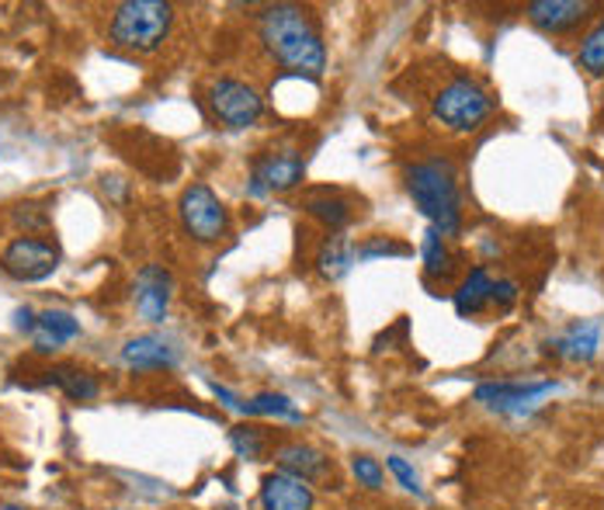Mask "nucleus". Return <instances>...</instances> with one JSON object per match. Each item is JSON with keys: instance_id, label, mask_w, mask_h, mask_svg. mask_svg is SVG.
<instances>
[{"instance_id": "nucleus-1", "label": "nucleus", "mask_w": 604, "mask_h": 510, "mask_svg": "<svg viewBox=\"0 0 604 510\" xmlns=\"http://www.w3.org/2000/svg\"><path fill=\"white\" fill-rule=\"evenodd\" d=\"M261 43L285 70L299 76H317L327 67V49L313 17L296 4H275L261 14Z\"/></svg>"}, {"instance_id": "nucleus-2", "label": "nucleus", "mask_w": 604, "mask_h": 510, "mask_svg": "<svg viewBox=\"0 0 604 510\" xmlns=\"http://www.w3.org/2000/svg\"><path fill=\"white\" fill-rule=\"evenodd\" d=\"M406 191H411L414 205L431 220V229L441 237H452L462 226V199L455 167L448 161H424L406 170Z\"/></svg>"}, {"instance_id": "nucleus-3", "label": "nucleus", "mask_w": 604, "mask_h": 510, "mask_svg": "<svg viewBox=\"0 0 604 510\" xmlns=\"http://www.w3.org/2000/svg\"><path fill=\"white\" fill-rule=\"evenodd\" d=\"M174 25V8L164 0H126L115 8L108 35L119 49L129 52H153L161 49Z\"/></svg>"}, {"instance_id": "nucleus-4", "label": "nucleus", "mask_w": 604, "mask_h": 510, "mask_svg": "<svg viewBox=\"0 0 604 510\" xmlns=\"http://www.w3.org/2000/svg\"><path fill=\"white\" fill-rule=\"evenodd\" d=\"M490 111H494V97L476 81H470V76H459V81L441 87V94L435 97V119L452 132L479 129L490 119Z\"/></svg>"}, {"instance_id": "nucleus-5", "label": "nucleus", "mask_w": 604, "mask_h": 510, "mask_svg": "<svg viewBox=\"0 0 604 510\" xmlns=\"http://www.w3.org/2000/svg\"><path fill=\"white\" fill-rule=\"evenodd\" d=\"M178 215H181L185 233L199 244H216V240L226 237V229H229V212L220 202V194L212 191L209 185L185 188L181 202H178Z\"/></svg>"}, {"instance_id": "nucleus-6", "label": "nucleus", "mask_w": 604, "mask_h": 510, "mask_svg": "<svg viewBox=\"0 0 604 510\" xmlns=\"http://www.w3.org/2000/svg\"><path fill=\"white\" fill-rule=\"evenodd\" d=\"M0 268L14 282H43L60 268V247L43 237H17L0 253Z\"/></svg>"}, {"instance_id": "nucleus-7", "label": "nucleus", "mask_w": 604, "mask_h": 510, "mask_svg": "<svg viewBox=\"0 0 604 510\" xmlns=\"http://www.w3.org/2000/svg\"><path fill=\"white\" fill-rule=\"evenodd\" d=\"M209 105H212V115H216L226 129L254 126L264 111L261 94L244 81H233V76H223V81L209 87Z\"/></svg>"}, {"instance_id": "nucleus-8", "label": "nucleus", "mask_w": 604, "mask_h": 510, "mask_svg": "<svg viewBox=\"0 0 604 510\" xmlns=\"http://www.w3.org/2000/svg\"><path fill=\"white\" fill-rule=\"evenodd\" d=\"M303 161L292 150H279V153H264L254 164V174H250V194L254 199H264L271 191H292L303 181Z\"/></svg>"}, {"instance_id": "nucleus-9", "label": "nucleus", "mask_w": 604, "mask_h": 510, "mask_svg": "<svg viewBox=\"0 0 604 510\" xmlns=\"http://www.w3.org/2000/svg\"><path fill=\"white\" fill-rule=\"evenodd\" d=\"M553 389L556 382H483L476 386V403L494 406L500 414H529L535 400Z\"/></svg>"}, {"instance_id": "nucleus-10", "label": "nucleus", "mask_w": 604, "mask_h": 510, "mask_svg": "<svg viewBox=\"0 0 604 510\" xmlns=\"http://www.w3.org/2000/svg\"><path fill=\"white\" fill-rule=\"evenodd\" d=\"M317 497H313V486L306 479H296L288 473H271L261 483V507L264 510H313Z\"/></svg>"}, {"instance_id": "nucleus-11", "label": "nucleus", "mask_w": 604, "mask_h": 510, "mask_svg": "<svg viewBox=\"0 0 604 510\" xmlns=\"http://www.w3.org/2000/svg\"><path fill=\"white\" fill-rule=\"evenodd\" d=\"M170 306V274L161 264H146L135 274V309L150 323H164Z\"/></svg>"}, {"instance_id": "nucleus-12", "label": "nucleus", "mask_w": 604, "mask_h": 510, "mask_svg": "<svg viewBox=\"0 0 604 510\" xmlns=\"http://www.w3.org/2000/svg\"><path fill=\"white\" fill-rule=\"evenodd\" d=\"M178 347L170 341L157 337V333H140V337L126 341L122 361L135 371H157V368H174L178 365Z\"/></svg>"}, {"instance_id": "nucleus-13", "label": "nucleus", "mask_w": 604, "mask_h": 510, "mask_svg": "<svg viewBox=\"0 0 604 510\" xmlns=\"http://www.w3.org/2000/svg\"><path fill=\"white\" fill-rule=\"evenodd\" d=\"M591 8L594 4H588V0H535V4H529V17L535 28L559 35L577 28L591 14Z\"/></svg>"}, {"instance_id": "nucleus-14", "label": "nucleus", "mask_w": 604, "mask_h": 510, "mask_svg": "<svg viewBox=\"0 0 604 510\" xmlns=\"http://www.w3.org/2000/svg\"><path fill=\"white\" fill-rule=\"evenodd\" d=\"M275 462L282 473L296 476V479H306V483H317L327 476L330 469V459L323 451H317L313 444H303V441H288V444H279L275 448Z\"/></svg>"}, {"instance_id": "nucleus-15", "label": "nucleus", "mask_w": 604, "mask_h": 510, "mask_svg": "<svg viewBox=\"0 0 604 510\" xmlns=\"http://www.w3.org/2000/svg\"><path fill=\"white\" fill-rule=\"evenodd\" d=\"M601 347V323L597 320H583V323H573L562 337H556L549 344L553 355L567 358V361H591Z\"/></svg>"}, {"instance_id": "nucleus-16", "label": "nucleus", "mask_w": 604, "mask_h": 510, "mask_svg": "<svg viewBox=\"0 0 604 510\" xmlns=\"http://www.w3.org/2000/svg\"><path fill=\"white\" fill-rule=\"evenodd\" d=\"M76 333H81V320H73L63 309H49L38 317V323L32 330V344H35L38 355H49V351H56L60 344L73 341Z\"/></svg>"}, {"instance_id": "nucleus-17", "label": "nucleus", "mask_w": 604, "mask_h": 510, "mask_svg": "<svg viewBox=\"0 0 604 510\" xmlns=\"http://www.w3.org/2000/svg\"><path fill=\"white\" fill-rule=\"evenodd\" d=\"M46 382L56 386L63 392V396H70L73 403H91L97 400V392H102V382H97L91 371L76 368V365H56L46 371Z\"/></svg>"}, {"instance_id": "nucleus-18", "label": "nucleus", "mask_w": 604, "mask_h": 510, "mask_svg": "<svg viewBox=\"0 0 604 510\" xmlns=\"http://www.w3.org/2000/svg\"><path fill=\"white\" fill-rule=\"evenodd\" d=\"M490 292H494V282H490V271L486 268H473L470 278H465L455 292V309L459 317H476V312L486 309L490 303Z\"/></svg>"}, {"instance_id": "nucleus-19", "label": "nucleus", "mask_w": 604, "mask_h": 510, "mask_svg": "<svg viewBox=\"0 0 604 510\" xmlns=\"http://www.w3.org/2000/svg\"><path fill=\"white\" fill-rule=\"evenodd\" d=\"M306 212L313 215V220H320L327 229H334V233L351 223V205L344 199H337V194H309Z\"/></svg>"}, {"instance_id": "nucleus-20", "label": "nucleus", "mask_w": 604, "mask_h": 510, "mask_svg": "<svg viewBox=\"0 0 604 510\" xmlns=\"http://www.w3.org/2000/svg\"><path fill=\"white\" fill-rule=\"evenodd\" d=\"M244 414H250V417H279V420L303 424V414L296 410V403H292L288 396H282V392H261V396L247 400Z\"/></svg>"}, {"instance_id": "nucleus-21", "label": "nucleus", "mask_w": 604, "mask_h": 510, "mask_svg": "<svg viewBox=\"0 0 604 510\" xmlns=\"http://www.w3.org/2000/svg\"><path fill=\"white\" fill-rule=\"evenodd\" d=\"M317 268L323 278H341V274L351 268V247L344 237H327L323 247L317 250Z\"/></svg>"}, {"instance_id": "nucleus-22", "label": "nucleus", "mask_w": 604, "mask_h": 510, "mask_svg": "<svg viewBox=\"0 0 604 510\" xmlns=\"http://www.w3.org/2000/svg\"><path fill=\"white\" fill-rule=\"evenodd\" d=\"M424 271H427V278H445L448 271H452V253H448L445 240H441V233L438 229H427L424 233Z\"/></svg>"}, {"instance_id": "nucleus-23", "label": "nucleus", "mask_w": 604, "mask_h": 510, "mask_svg": "<svg viewBox=\"0 0 604 510\" xmlns=\"http://www.w3.org/2000/svg\"><path fill=\"white\" fill-rule=\"evenodd\" d=\"M229 444L240 459H261L264 448H268V435H264V427L240 424V427L229 430Z\"/></svg>"}, {"instance_id": "nucleus-24", "label": "nucleus", "mask_w": 604, "mask_h": 510, "mask_svg": "<svg viewBox=\"0 0 604 510\" xmlns=\"http://www.w3.org/2000/svg\"><path fill=\"white\" fill-rule=\"evenodd\" d=\"M580 67L591 70L594 76H604V17L583 35L580 43Z\"/></svg>"}, {"instance_id": "nucleus-25", "label": "nucleus", "mask_w": 604, "mask_h": 510, "mask_svg": "<svg viewBox=\"0 0 604 510\" xmlns=\"http://www.w3.org/2000/svg\"><path fill=\"white\" fill-rule=\"evenodd\" d=\"M351 473H355V479L365 486V489H382V483H386V473H382V465H379V459H372V455H355L351 459Z\"/></svg>"}, {"instance_id": "nucleus-26", "label": "nucleus", "mask_w": 604, "mask_h": 510, "mask_svg": "<svg viewBox=\"0 0 604 510\" xmlns=\"http://www.w3.org/2000/svg\"><path fill=\"white\" fill-rule=\"evenodd\" d=\"M406 253L403 244H393V240H368L358 247V261H376V258H400Z\"/></svg>"}, {"instance_id": "nucleus-27", "label": "nucleus", "mask_w": 604, "mask_h": 510, "mask_svg": "<svg viewBox=\"0 0 604 510\" xmlns=\"http://www.w3.org/2000/svg\"><path fill=\"white\" fill-rule=\"evenodd\" d=\"M386 465H389V473H393V476L400 479V486H403V489H411V494H421V479H417V473H414V469L406 465L400 455H389V459H386Z\"/></svg>"}, {"instance_id": "nucleus-28", "label": "nucleus", "mask_w": 604, "mask_h": 510, "mask_svg": "<svg viewBox=\"0 0 604 510\" xmlns=\"http://www.w3.org/2000/svg\"><path fill=\"white\" fill-rule=\"evenodd\" d=\"M514 299H518V285L514 282H497L494 292H490V303H497L500 309L514 306Z\"/></svg>"}, {"instance_id": "nucleus-29", "label": "nucleus", "mask_w": 604, "mask_h": 510, "mask_svg": "<svg viewBox=\"0 0 604 510\" xmlns=\"http://www.w3.org/2000/svg\"><path fill=\"white\" fill-rule=\"evenodd\" d=\"M14 223H17V226H35V229H46V226H49V215H46V212H38V215H35V212H28V205H22V209L14 212Z\"/></svg>"}, {"instance_id": "nucleus-30", "label": "nucleus", "mask_w": 604, "mask_h": 510, "mask_svg": "<svg viewBox=\"0 0 604 510\" xmlns=\"http://www.w3.org/2000/svg\"><path fill=\"white\" fill-rule=\"evenodd\" d=\"M35 323H38V317H35V312H32L28 306H25V309H14V327L22 330V333H32Z\"/></svg>"}, {"instance_id": "nucleus-31", "label": "nucleus", "mask_w": 604, "mask_h": 510, "mask_svg": "<svg viewBox=\"0 0 604 510\" xmlns=\"http://www.w3.org/2000/svg\"><path fill=\"white\" fill-rule=\"evenodd\" d=\"M212 392H216V396L229 406V410H237V414H244V400H237L233 396V392L226 389V386H212Z\"/></svg>"}, {"instance_id": "nucleus-32", "label": "nucleus", "mask_w": 604, "mask_h": 510, "mask_svg": "<svg viewBox=\"0 0 604 510\" xmlns=\"http://www.w3.org/2000/svg\"><path fill=\"white\" fill-rule=\"evenodd\" d=\"M0 510H25V507H14V503H0Z\"/></svg>"}]
</instances>
